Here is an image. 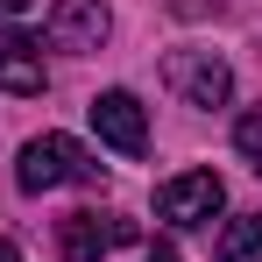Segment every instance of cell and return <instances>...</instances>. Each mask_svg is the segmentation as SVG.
<instances>
[{"mask_svg": "<svg viewBox=\"0 0 262 262\" xmlns=\"http://www.w3.org/2000/svg\"><path fill=\"white\" fill-rule=\"evenodd\" d=\"M14 184L21 191H57V184H99V163H92L85 142L71 135H36L14 163Z\"/></svg>", "mask_w": 262, "mask_h": 262, "instance_id": "obj_1", "label": "cell"}, {"mask_svg": "<svg viewBox=\"0 0 262 262\" xmlns=\"http://www.w3.org/2000/svg\"><path fill=\"white\" fill-rule=\"evenodd\" d=\"M163 85H170L184 106H227L234 71H227V57H213V50H170V57H163Z\"/></svg>", "mask_w": 262, "mask_h": 262, "instance_id": "obj_2", "label": "cell"}, {"mask_svg": "<svg viewBox=\"0 0 262 262\" xmlns=\"http://www.w3.org/2000/svg\"><path fill=\"white\" fill-rule=\"evenodd\" d=\"M135 234V220H99V213H64L57 220V248H64V262H106L114 248H128Z\"/></svg>", "mask_w": 262, "mask_h": 262, "instance_id": "obj_3", "label": "cell"}, {"mask_svg": "<svg viewBox=\"0 0 262 262\" xmlns=\"http://www.w3.org/2000/svg\"><path fill=\"white\" fill-rule=\"evenodd\" d=\"M220 206H227V184L213 170H184L156 191V220H170V227H206Z\"/></svg>", "mask_w": 262, "mask_h": 262, "instance_id": "obj_4", "label": "cell"}, {"mask_svg": "<svg viewBox=\"0 0 262 262\" xmlns=\"http://www.w3.org/2000/svg\"><path fill=\"white\" fill-rule=\"evenodd\" d=\"M85 114H92V128H99L106 149H121V156H142V149H149V114H142V99H135V92L114 85V92H99Z\"/></svg>", "mask_w": 262, "mask_h": 262, "instance_id": "obj_5", "label": "cell"}, {"mask_svg": "<svg viewBox=\"0 0 262 262\" xmlns=\"http://www.w3.org/2000/svg\"><path fill=\"white\" fill-rule=\"evenodd\" d=\"M106 29H114L106 0H57V7H50V43L57 50H99Z\"/></svg>", "mask_w": 262, "mask_h": 262, "instance_id": "obj_6", "label": "cell"}, {"mask_svg": "<svg viewBox=\"0 0 262 262\" xmlns=\"http://www.w3.org/2000/svg\"><path fill=\"white\" fill-rule=\"evenodd\" d=\"M0 92H43V43L29 29H0Z\"/></svg>", "mask_w": 262, "mask_h": 262, "instance_id": "obj_7", "label": "cell"}, {"mask_svg": "<svg viewBox=\"0 0 262 262\" xmlns=\"http://www.w3.org/2000/svg\"><path fill=\"white\" fill-rule=\"evenodd\" d=\"M220 262H262V213L220 227Z\"/></svg>", "mask_w": 262, "mask_h": 262, "instance_id": "obj_8", "label": "cell"}, {"mask_svg": "<svg viewBox=\"0 0 262 262\" xmlns=\"http://www.w3.org/2000/svg\"><path fill=\"white\" fill-rule=\"evenodd\" d=\"M234 149H241V163L262 170V106H248V114L234 121Z\"/></svg>", "mask_w": 262, "mask_h": 262, "instance_id": "obj_9", "label": "cell"}, {"mask_svg": "<svg viewBox=\"0 0 262 262\" xmlns=\"http://www.w3.org/2000/svg\"><path fill=\"white\" fill-rule=\"evenodd\" d=\"M29 14V0H0V21H21Z\"/></svg>", "mask_w": 262, "mask_h": 262, "instance_id": "obj_10", "label": "cell"}, {"mask_svg": "<svg viewBox=\"0 0 262 262\" xmlns=\"http://www.w3.org/2000/svg\"><path fill=\"white\" fill-rule=\"evenodd\" d=\"M0 262H21V248H14V241H0Z\"/></svg>", "mask_w": 262, "mask_h": 262, "instance_id": "obj_11", "label": "cell"}, {"mask_svg": "<svg viewBox=\"0 0 262 262\" xmlns=\"http://www.w3.org/2000/svg\"><path fill=\"white\" fill-rule=\"evenodd\" d=\"M149 262H177V255H170V248H149Z\"/></svg>", "mask_w": 262, "mask_h": 262, "instance_id": "obj_12", "label": "cell"}]
</instances>
